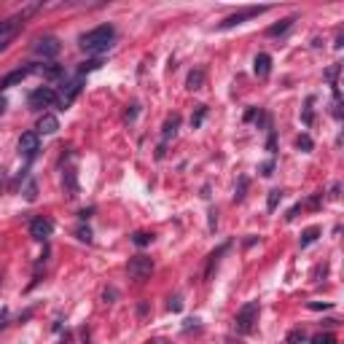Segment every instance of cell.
<instances>
[{"label": "cell", "instance_id": "1", "mask_svg": "<svg viewBox=\"0 0 344 344\" xmlns=\"http://www.w3.org/2000/svg\"><path fill=\"white\" fill-rule=\"evenodd\" d=\"M113 38H116L113 25H100V27L89 30V33H83L78 38V46H81L86 54H105L113 46Z\"/></svg>", "mask_w": 344, "mask_h": 344}, {"label": "cell", "instance_id": "2", "mask_svg": "<svg viewBox=\"0 0 344 344\" xmlns=\"http://www.w3.org/2000/svg\"><path fill=\"white\" fill-rule=\"evenodd\" d=\"M258 312H261V304H258V301H247L245 307H239L237 317H234V331L247 336L255 328V323H258Z\"/></svg>", "mask_w": 344, "mask_h": 344}, {"label": "cell", "instance_id": "3", "mask_svg": "<svg viewBox=\"0 0 344 344\" xmlns=\"http://www.w3.org/2000/svg\"><path fill=\"white\" fill-rule=\"evenodd\" d=\"M25 22H27V11L14 14V17H9V19L0 22V51H3L6 46H9L14 38L19 35V30L25 27Z\"/></svg>", "mask_w": 344, "mask_h": 344}, {"label": "cell", "instance_id": "4", "mask_svg": "<svg viewBox=\"0 0 344 344\" xmlns=\"http://www.w3.org/2000/svg\"><path fill=\"white\" fill-rule=\"evenodd\" d=\"M57 103V92L51 89V86H41V89H33L27 97V105L33 108V111H43V108H51Z\"/></svg>", "mask_w": 344, "mask_h": 344}, {"label": "cell", "instance_id": "5", "mask_svg": "<svg viewBox=\"0 0 344 344\" xmlns=\"http://www.w3.org/2000/svg\"><path fill=\"white\" fill-rule=\"evenodd\" d=\"M127 272H129V277H132V280L143 283L145 277H151V272H153V261H151L148 255H135V258H129Z\"/></svg>", "mask_w": 344, "mask_h": 344}, {"label": "cell", "instance_id": "6", "mask_svg": "<svg viewBox=\"0 0 344 344\" xmlns=\"http://www.w3.org/2000/svg\"><path fill=\"white\" fill-rule=\"evenodd\" d=\"M267 11H269V6H258V9L237 11V14H231V17H226L221 25H218V30H231V27H237V25H242V22H247V19H253V17H261V14H267Z\"/></svg>", "mask_w": 344, "mask_h": 344}, {"label": "cell", "instance_id": "7", "mask_svg": "<svg viewBox=\"0 0 344 344\" xmlns=\"http://www.w3.org/2000/svg\"><path fill=\"white\" fill-rule=\"evenodd\" d=\"M33 51L43 59H54L62 51V43H59V38H54V35H43L33 43Z\"/></svg>", "mask_w": 344, "mask_h": 344}, {"label": "cell", "instance_id": "8", "mask_svg": "<svg viewBox=\"0 0 344 344\" xmlns=\"http://www.w3.org/2000/svg\"><path fill=\"white\" fill-rule=\"evenodd\" d=\"M41 151V135L38 132H25L19 137V153L25 159H35V153Z\"/></svg>", "mask_w": 344, "mask_h": 344}, {"label": "cell", "instance_id": "9", "mask_svg": "<svg viewBox=\"0 0 344 344\" xmlns=\"http://www.w3.org/2000/svg\"><path fill=\"white\" fill-rule=\"evenodd\" d=\"M35 70H38V65H25V67L11 70L9 75H3V78H0V92H3V89H11V86H17V83H22L27 75H33Z\"/></svg>", "mask_w": 344, "mask_h": 344}, {"label": "cell", "instance_id": "10", "mask_svg": "<svg viewBox=\"0 0 344 344\" xmlns=\"http://www.w3.org/2000/svg\"><path fill=\"white\" fill-rule=\"evenodd\" d=\"M81 89H83V78H81V75H78L75 81L65 83V89H62V95L57 97V103H59V108H62V111L73 105V100H75L78 95H81Z\"/></svg>", "mask_w": 344, "mask_h": 344}, {"label": "cell", "instance_id": "11", "mask_svg": "<svg viewBox=\"0 0 344 344\" xmlns=\"http://www.w3.org/2000/svg\"><path fill=\"white\" fill-rule=\"evenodd\" d=\"M54 234V223L49 218H35L33 223H30V237L38 239V242H46Z\"/></svg>", "mask_w": 344, "mask_h": 344}, {"label": "cell", "instance_id": "12", "mask_svg": "<svg viewBox=\"0 0 344 344\" xmlns=\"http://www.w3.org/2000/svg\"><path fill=\"white\" fill-rule=\"evenodd\" d=\"M38 135H54V132L59 129V119L54 113H43L41 119H38Z\"/></svg>", "mask_w": 344, "mask_h": 344}, {"label": "cell", "instance_id": "13", "mask_svg": "<svg viewBox=\"0 0 344 344\" xmlns=\"http://www.w3.org/2000/svg\"><path fill=\"white\" fill-rule=\"evenodd\" d=\"M253 73L258 78H267L272 73V57L269 54H255V59H253Z\"/></svg>", "mask_w": 344, "mask_h": 344}, {"label": "cell", "instance_id": "14", "mask_svg": "<svg viewBox=\"0 0 344 344\" xmlns=\"http://www.w3.org/2000/svg\"><path fill=\"white\" fill-rule=\"evenodd\" d=\"M186 86H189L191 92L202 89V86H205V70H202V67L191 70V73H189V78H186Z\"/></svg>", "mask_w": 344, "mask_h": 344}, {"label": "cell", "instance_id": "15", "mask_svg": "<svg viewBox=\"0 0 344 344\" xmlns=\"http://www.w3.org/2000/svg\"><path fill=\"white\" fill-rule=\"evenodd\" d=\"M226 250H229V242H226V245H221L215 250V253H210V261H207V269H205V277L210 280L213 277V272H215V267H218V261H221V255L226 253Z\"/></svg>", "mask_w": 344, "mask_h": 344}, {"label": "cell", "instance_id": "16", "mask_svg": "<svg viewBox=\"0 0 344 344\" xmlns=\"http://www.w3.org/2000/svg\"><path fill=\"white\" fill-rule=\"evenodd\" d=\"M35 73H41L43 78H51V81H57V78L65 75V67H59V65H38Z\"/></svg>", "mask_w": 344, "mask_h": 344}, {"label": "cell", "instance_id": "17", "mask_svg": "<svg viewBox=\"0 0 344 344\" xmlns=\"http://www.w3.org/2000/svg\"><path fill=\"white\" fill-rule=\"evenodd\" d=\"M293 22H296V17H288V19H283V22H280V25H272V27L267 30V35H269V38H277V35H285V33H288V30H291V27H293Z\"/></svg>", "mask_w": 344, "mask_h": 344}, {"label": "cell", "instance_id": "18", "mask_svg": "<svg viewBox=\"0 0 344 344\" xmlns=\"http://www.w3.org/2000/svg\"><path fill=\"white\" fill-rule=\"evenodd\" d=\"M317 237H320V229H317V226H312V229H307V231L301 234V239H299L301 250H304V247H309L312 242H317Z\"/></svg>", "mask_w": 344, "mask_h": 344}, {"label": "cell", "instance_id": "19", "mask_svg": "<svg viewBox=\"0 0 344 344\" xmlns=\"http://www.w3.org/2000/svg\"><path fill=\"white\" fill-rule=\"evenodd\" d=\"M178 124H181V119H178V116H172V119H167V124H164V132H161L164 143H167L169 137H175V132H178Z\"/></svg>", "mask_w": 344, "mask_h": 344}, {"label": "cell", "instance_id": "20", "mask_svg": "<svg viewBox=\"0 0 344 344\" xmlns=\"http://www.w3.org/2000/svg\"><path fill=\"white\" fill-rule=\"evenodd\" d=\"M132 242H135L137 247H145V245H151V242H153V234L151 231H135V234H132Z\"/></svg>", "mask_w": 344, "mask_h": 344}, {"label": "cell", "instance_id": "21", "mask_svg": "<svg viewBox=\"0 0 344 344\" xmlns=\"http://www.w3.org/2000/svg\"><path fill=\"white\" fill-rule=\"evenodd\" d=\"M280 202H283V191H280V189H272V191H269V199H267V210H269V213H275Z\"/></svg>", "mask_w": 344, "mask_h": 344}, {"label": "cell", "instance_id": "22", "mask_svg": "<svg viewBox=\"0 0 344 344\" xmlns=\"http://www.w3.org/2000/svg\"><path fill=\"white\" fill-rule=\"evenodd\" d=\"M100 67H103V59H100V57H97V59H89V62H83V65L78 67V75L83 78L86 73H92V70H100Z\"/></svg>", "mask_w": 344, "mask_h": 344}, {"label": "cell", "instance_id": "23", "mask_svg": "<svg viewBox=\"0 0 344 344\" xmlns=\"http://www.w3.org/2000/svg\"><path fill=\"white\" fill-rule=\"evenodd\" d=\"M247 186H250V178L242 175V178H239V183H237V191H234V202H242V199H245Z\"/></svg>", "mask_w": 344, "mask_h": 344}, {"label": "cell", "instance_id": "24", "mask_svg": "<svg viewBox=\"0 0 344 344\" xmlns=\"http://www.w3.org/2000/svg\"><path fill=\"white\" fill-rule=\"evenodd\" d=\"M65 181H67V197H70V199L78 197V186H75V172H73V169L65 172Z\"/></svg>", "mask_w": 344, "mask_h": 344}, {"label": "cell", "instance_id": "25", "mask_svg": "<svg viewBox=\"0 0 344 344\" xmlns=\"http://www.w3.org/2000/svg\"><path fill=\"white\" fill-rule=\"evenodd\" d=\"M205 116H207V108H205V105H197V113H194V116H191V127H194V129H197V127H199V124H202V121H205Z\"/></svg>", "mask_w": 344, "mask_h": 344}, {"label": "cell", "instance_id": "26", "mask_svg": "<svg viewBox=\"0 0 344 344\" xmlns=\"http://www.w3.org/2000/svg\"><path fill=\"white\" fill-rule=\"evenodd\" d=\"M339 70H341V65H331L325 70V78L331 81V86H336V75H339Z\"/></svg>", "mask_w": 344, "mask_h": 344}, {"label": "cell", "instance_id": "27", "mask_svg": "<svg viewBox=\"0 0 344 344\" xmlns=\"http://www.w3.org/2000/svg\"><path fill=\"white\" fill-rule=\"evenodd\" d=\"M35 197H38V186H35L33 181H30V183H27V189H25V199H27V202H35Z\"/></svg>", "mask_w": 344, "mask_h": 344}, {"label": "cell", "instance_id": "28", "mask_svg": "<svg viewBox=\"0 0 344 344\" xmlns=\"http://www.w3.org/2000/svg\"><path fill=\"white\" fill-rule=\"evenodd\" d=\"M296 143H299V148H304V151H312V148H315V143H312L309 135H301L299 140H296Z\"/></svg>", "mask_w": 344, "mask_h": 344}, {"label": "cell", "instance_id": "29", "mask_svg": "<svg viewBox=\"0 0 344 344\" xmlns=\"http://www.w3.org/2000/svg\"><path fill=\"white\" fill-rule=\"evenodd\" d=\"M312 344H336V339H333L331 333H320V336L312 339Z\"/></svg>", "mask_w": 344, "mask_h": 344}, {"label": "cell", "instance_id": "30", "mask_svg": "<svg viewBox=\"0 0 344 344\" xmlns=\"http://www.w3.org/2000/svg\"><path fill=\"white\" fill-rule=\"evenodd\" d=\"M75 237L81 239V242H92V231H89V226H81V229L75 231Z\"/></svg>", "mask_w": 344, "mask_h": 344}, {"label": "cell", "instance_id": "31", "mask_svg": "<svg viewBox=\"0 0 344 344\" xmlns=\"http://www.w3.org/2000/svg\"><path fill=\"white\" fill-rule=\"evenodd\" d=\"M312 103H315V97H309L307 100V108H304V124H307V127L312 124Z\"/></svg>", "mask_w": 344, "mask_h": 344}, {"label": "cell", "instance_id": "32", "mask_svg": "<svg viewBox=\"0 0 344 344\" xmlns=\"http://www.w3.org/2000/svg\"><path fill=\"white\" fill-rule=\"evenodd\" d=\"M275 148H277V135H275V129L269 127V140H267V151H269V153H275Z\"/></svg>", "mask_w": 344, "mask_h": 344}, {"label": "cell", "instance_id": "33", "mask_svg": "<svg viewBox=\"0 0 344 344\" xmlns=\"http://www.w3.org/2000/svg\"><path fill=\"white\" fill-rule=\"evenodd\" d=\"M272 169H275V161H272V159H269L267 164H261V175H267V178H269V175H272Z\"/></svg>", "mask_w": 344, "mask_h": 344}, {"label": "cell", "instance_id": "34", "mask_svg": "<svg viewBox=\"0 0 344 344\" xmlns=\"http://www.w3.org/2000/svg\"><path fill=\"white\" fill-rule=\"evenodd\" d=\"M169 309H172V312H181V309H183V301L178 299V296H175V299H169Z\"/></svg>", "mask_w": 344, "mask_h": 344}, {"label": "cell", "instance_id": "35", "mask_svg": "<svg viewBox=\"0 0 344 344\" xmlns=\"http://www.w3.org/2000/svg\"><path fill=\"white\" fill-rule=\"evenodd\" d=\"M309 309H331V304H328V301H323V304L312 301V304H309Z\"/></svg>", "mask_w": 344, "mask_h": 344}, {"label": "cell", "instance_id": "36", "mask_svg": "<svg viewBox=\"0 0 344 344\" xmlns=\"http://www.w3.org/2000/svg\"><path fill=\"white\" fill-rule=\"evenodd\" d=\"M215 223H218V218H215V210H210V231H215Z\"/></svg>", "mask_w": 344, "mask_h": 344}, {"label": "cell", "instance_id": "37", "mask_svg": "<svg viewBox=\"0 0 344 344\" xmlns=\"http://www.w3.org/2000/svg\"><path fill=\"white\" fill-rule=\"evenodd\" d=\"M103 299H105V304H111V299H116V291H105Z\"/></svg>", "mask_w": 344, "mask_h": 344}, {"label": "cell", "instance_id": "38", "mask_svg": "<svg viewBox=\"0 0 344 344\" xmlns=\"http://www.w3.org/2000/svg\"><path fill=\"white\" fill-rule=\"evenodd\" d=\"M137 116V105H132V111H127V119H135Z\"/></svg>", "mask_w": 344, "mask_h": 344}, {"label": "cell", "instance_id": "39", "mask_svg": "<svg viewBox=\"0 0 344 344\" xmlns=\"http://www.w3.org/2000/svg\"><path fill=\"white\" fill-rule=\"evenodd\" d=\"M6 317H9V312H6V309H3V312H0V328H3V325H6Z\"/></svg>", "mask_w": 344, "mask_h": 344}, {"label": "cell", "instance_id": "40", "mask_svg": "<svg viewBox=\"0 0 344 344\" xmlns=\"http://www.w3.org/2000/svg\"><path fill=\"white\" fill-rule=\"evenodd\" d=\"M148 344H169V341H167V339H151Z\"/></svg>", "mask_w": 344, "mask_h": 344}, {"label": "cell", "instance_id": "41", "mask_svg": "<svg viewBox=\"0 0 344 344\" xmlns=\"http://www.w3.org/2000/svg\"><path fill=\"white\" fill-rule=\"evenodd\" d=\"M3 113H6V100L0 97V116H3Z\"/></svg>", "mask_w": 344, "mask_h": 344}, {"label": "cell", "instance_id": "42", "mask_svg": "<svg viewBox=\"0 0 344 344\" xmlns=\"http://www.w3.org/2000/svg\"><path fill=\"white\" fill-rule=\"evenodd\" d=\"M0 183H3V175H0Z\"/></svg>", "mask_w": 344, "mask_h": 344}]
</instances>
